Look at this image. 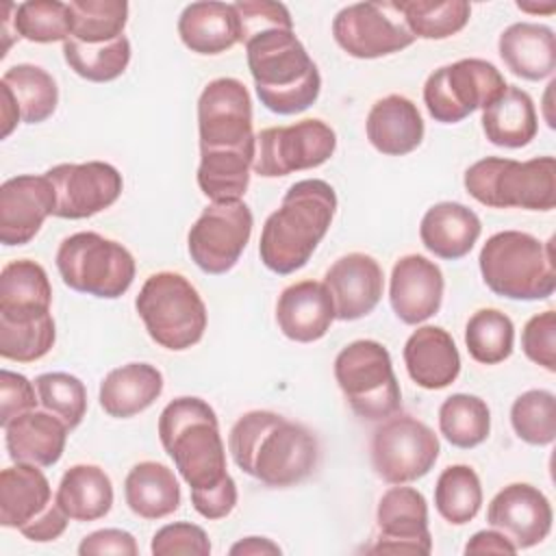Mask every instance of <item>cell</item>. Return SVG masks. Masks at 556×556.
Wrapping results in <instances>:
<instances>
[{
    "label": "cell",
    "mask_w": 556,
    "mask_h": 556,
    "mask_svg": "<svg viewBox=\"0 0 556 556\" xmlns=\"http://www.w3.org/2000/svg\"><path fill=\"white\" fill-rule=\"evenodd\" d=\"M159 439L189 484L204 519H222L237 506V484L226 469V447L215 410L193 395L172 400L159 415Z\"/></svg>",
    "instance_id": "cell-1"
},
{
    "label": "cell",
    "mask_w": 556,
    "mask_h": 556,
    "mask_svg": "<svg viewBox=\"0 0 556 556\" xmlns=\"http://www.w3.org/2000/svg\"><path fill=\"white\" fill-rule=\"evenodd\" d=\"M235 465L267 486H293L308 478L319 458L315 434L274 410L243 413L228 434Z\"/></svg>",
    "instance_id": "cell-2"
},
{
    "label": "cell",
    "mask_w": 556,
    "mask_h": 556,
    "mask_svg": "<svg viewBox=\"0 0 556 556\" xmlns=\"http://www.w3.org/2000/svg\"><path fill=\"white\" fill-rule=\"evenodd\" d=\"M337 211L334 189L319 178L293 182L261 230L258 256L280 276L302 269L326 237Z\"/></svg>",
    "instance_id": "cell-3"
},
{
    "label": "cell",
    "mask_w": 556,
    "mask_h": 556,
    "mask_svg": "<svg viewBox=\"0 0 556 556\" xmlns=\"http://www.w3.org/2000/svg\"><path fill=\"white\" fill-rule=\"evenodd\" d=\"M243 46L256 96L267 111L295 115L315 104L321 76L293 30L267 28L252 35Z\"/></svg>",
    "instance_id": "cell-4"
},
{
    "label": "cell",
    "mask_w": 556,
    "mask_h": 556,
    "mask_svg": "<svg viewBox=\"0 0 556 556\" xmlns=\"http://www.w3.org/2000/svg\"><path fill=\"white\" fill-rule=\"evenodd\" d=\"M484 285L508 300H545L556 289L554 239L539 241L530 232L502 230L486 239L478 256Z\"/></svg>",
    "instance_id": "cell-5"
},
{
    "label": "cell",
    "mask_w": 556,
    "mask_h": 556,
    "mask_svg": "<svg viewBox=\"0 0 556 556\" xmlns=\"http://www.w3.org/2000/svg\"><path fill=\"white\" fill-rule=\"evenodd\" d=\"M463 185L473 200L489 208L552 211L556 206V159L486 156L465 169Z\"/></svg>",
    "instance_id": "cell-6"
},
{
    "label": "cell",
    "mask_w": 556,
    "mask_h": 556,
    "mask_svg": "<svg viewBox=\"0 0 556 556\" xmlns=\"http://www.w3.org/2000/svg\"><path fill=\"white\" fill-rule=\"evenodd\" d=\"M135 308L150 339L165 350L182 352L204 337L206 306L182 274L156 271L148 276Z\"/></svg>",
    "instance_id": "cell-7"
},
{
    "label": "cell",
    "mask_w": 556,
    "mask_h": 556,
    "mask_svg": "<svg viewBox=\"0 0 556 556\" xmlns=\"http://www.w3.org/2000/svg\"><path fill=\"white\" fill-rule=\"evenodd\" d=\"M54 263L72 291L102 300L122 298L137 271L132 254L122 243L89 230L65 237Z\"/></svg>",
    "instance_id": "cell-8"
},
{
    "label": "cell",
    "mask_w": 556,
    "mask_h": 556,
    "mask_svg": "<svg viewBox=\"0 0 556 556\" xmlns=\"http://www.w3.org/2000/svg\"><path fill=\"white\" fill-rule=\"evenodd\" d=\"M334 378L358 417L380 421L400 413L402 391L382 343L374 339L348 343L334 358Z\"/></svg>",
    "instance_id": "cell-9"
},
{
    "label": "cell",
    "mask_w": 556,
    "mask_h": 556,
    "mask_svg": "<svg viewBox=\"0 0 556 556\" xmlns=\"http://www.w3.org/2000/svg\"><path fill=\"white\" fill-rule=\"evenodd\" d=\"M67 521L37 465L15 463L0 471V526L20 530L28 541L48 543L65 532Z\"/></svg>",
    "instance_id": "cell-10"
},
{
    "label": "cell",
    "mask_w": 556,
    "mask_h": 556,
    "mask_svg": "<svg viewBox=\"0 0 556 556\" xmlns=\"http://www.w3.org/2000/svg\"><path fill=\"white\" fill-rule=\"evenodd\" d=\"M506 80L484 59H460L434 70L424 85V104L434 122L456 124L502 96Z\"/></svg>",
    "instance_id": "cell-11"
},
{
    "label": "cell",
    "mask_w": 556,
    "mask_h": 556,
    "mask_svg": "<svg viewBox=\"0 0 556 556\" xmlns=\"http://www.w3.org/2000/svg\"><path fill=\"white\" fill-rule=\"evenodd\" d=\"M441 452L439 437L413 415L387 417L371 437V465L389 484H406L424 478Z\"/></svg>",
    "instance_id": "cell-12"
},
{
    "label": "cell",
    "mask_w": 556,
    "mask_h": 556,
    "mask_svg": "<svg viewBox=\"0 0 556 556\" xmlns=\"http://www.w3.org/2000/svg\"><path fill=\"white\" fill-rule=\"evenodd\" d=\"M337 148L334 130L321 119H302L291 126H269L256 135L252 169L263 178H278L324 165Z\"/></svg>",
    "instance_id": "cell-13"
},
{
    "label": "cell",
    "mask_w": 556,
    "mask_h": 556,
    "mask_svg": "<svg viewBox=\"0 0 556 556\" xmlns=\"http://www.w3.org/2000/svg\"><path fill=\"white\" fill-rule=\"evenodd\" d=\"M252 226L254 217L245 202H213L189 228L191 261L211 276L230 271L250 241Z\"/></svg>",
    "instance_id": "cell-14"
},
{
    "label": "cell",
    "mask_w": 556,
    "mask_h": 556,
    "mask_svg": "<svg viewBox=\"0 0 556 556\" xmlns=\"http://www.w3.org/2000/svg\"><path fill=\"white\" fill-rule=\"evenodd\" d=\"M200 150L254 148L252 100L239 78L211 80L198 98Z\"/></svg>",
    "instance_id": "cell-15"
},
{
    "label": "cell",
    "mask_w": 556,
    "mask_h": 556,
    "mask_svg": "<svg viewBox=\"0 0 556 556\" xmlns=\"http://www.w3.org/2000/svg\"><path fill=\"white\" fill-rule=\"evenodd\" d=\"M337 46L354 59H378L408 48L415 37L395 20L391 2H356L332 20Z\"/></svg>",
    "instance_id": "cell-16"
},
{
    "label": "cell",
    "mask_w": 556,
    "mask_h": 556,
    "mask_svg": "<svg viewBox=\"0 0 556 556\" xmlns=\"http://www.w3.org/2000/svg\"><path fill=\"white\" fill-rule=\"evenodd\" d=\"M56 191L54 215L85 219L117 202L124 189L122 174L104 161L61 163L46 172Z\"/></svg>",
    "instance_id": "cell-17"
},
{
    "label": "cell",
    "mask_w": 556,
    "mask_h": 556,
    "mask_svg": "<svg viewBox=\"0 0 556 556\" xmlns=\"http://www.w3.org/2000/svg\"><path fill=\"white\" fill-rule=\"evenodd\" d=\"M378 539L371 554H430L426 497L413 486H391L382 493L376 510Z\"/></svg>",
    "instance_id": "cell-18"
},
{
    "label": "cell",
    "mask_w": 556,
    "mask_h": 556,
    "mask_svg": "<svg viewBox=\"0 0 556 556\" xmlns=\"http://www.w3.org/2000/svg\"><path fill=\"white\" fill-rule=\"evenodd\" d=\"M56 191L50 178L22 174L0 187V241L26 245L41 230L46 217L54 215Z\"/></svg>",
    "instance_id": "cell-19"
},
{
    "label": "cell",
    "mask_w": 556,
    "mask_h": 556,
    "mask_svg": "<svg viewBox=\"0 0 556 556\" xmlns=\"http://www.w3.org/2000/svg\"><path fill=\"white\" fill-rule=\"evenodd\" d=\"M549 500L528 482H513L495 493L486 508V521L515 547L528 549L547 539L552 530Z\"/></svg>",
    "instance_id": "cell-20"
},
{
    "label": "cell",
    "mask_w": 556,
    "mask_h": 556,
    "mask_svg": "<svg viewBox=\"0 0 556 556\" xmlns=\"http://www.w3.org/2000/svg\"><path fill=\"white\" fill-rule=\"evenodd\" d=\"M324 285L334 304V319L354 321L378 306L384 291V274L374 256L350 252L328 267Z\"/></svg>",
    "instance_id": "cell-21"
},
{
    "label": "cell",
    "mask_w": 556,
    "mask_h": 556,
    "mask_svg": "<svg viewBox=\"0 0 556 556\" xmlns=\"http://www.w3.org/2000/svg\"><path fill=\"white\" fill-rule=\"evenodd\" d=\"M445 280L439 265L421 254L402 256L391 271L389 302L395 317L417 326L439 313Z\"/></svg>",
    "instance_id": "cell-22"
},
{
    "label": "cell",
    "mask_w": 556,
    "mask_h": 556,
    "mask_svg": "<svg viewBox=\"0 0 556 556\" xmlns=\"http://www.w3.org/2000/svg\"><path fill=\"white\" fill-rule=\"evenodd\" d=\"M282 334L295 343L319 341L334 321V304L324 282L300 280L282 289L276 304Z\"/></svg>",
    "instance_id": "cell-23"
},
{
    "label": "cell",
    "mask_w": 556,
    "mask_h": 556,
    "mask_svg": "<svg viewBox=\"0 0 556 556\" xmlns=\"http://www.w3.org/2000/svg\"><path fill=\"white\" fill-rule=\"evenodd\" d=\"M404 365L421 389H445L460 374V354L452 334L439 326L417 328L404 343Z\"/></svg>",
    "instance_id": "cell-24"
},
{
    "label": "cell",
    "mask_w": 556,
    "mask_h": 556,
    "mask_svg": "<svg viewBox=\"0 0 556 556\" xmlns=\"http://www.w3.org/2000/svg\"><path fill=\"white\" fill-rule=\"evenodd\" d=\"M369 143L387 156H404L424 141V119L413 100L389 93L376 100L365 122Z\"/></svg>",
    "instance_id": "cell-25"
},
{
    "label": "cell",
    "mask_w": 556,
    "mask_h": 556,
    "mask_svg": "<svg viewBox=\"0 0 556 556\" xmlns=\"http://www.w3.org/2000/svg\"><path fill=\"white\" fill-rule=\"evenodd\" d=\"M67 432L56 415L33 408L4 426V443L15 463L52 467L63 456Z\"/></svg>",
    "instance_id": "cell-26"
},
{
    "label": "cell",
    "mask_w": 556,
    "mask_h": 556,
    "mask_svg": "<svg viewBox=\"0 0 556 556\" xmlns=\"http://www.w3.org/2000/svg\"><path fill=\"white\" fill-rule=\"evenodd\" d=\"M480 232V217L460 202L432 204L419 224V237L426 250L445 261H458L467 256Z\"/></svg>",
    "instance_id": "cell-27"
},
{
    "label": "cell",
    "mask_w": 556,
    "mask_h": 556,
    "mask_svg": "<svg viewBox=\"0 0 556 556\" xmlns=\"http://www.w3.org/2000/svg\"><path fill=\"white\" fill-rule=\"evenodd\" d=\"M497 52L504 65L526 80H543L556 70V35L545 24H510L497 39Z\"/></svg>",
    "instance_id": "cell-28"
},
{
    "label": "cell",
    "mask_w": 556,
    "mask_h": 556,
    "mask_svg": "<svg viewBox=\"0 0 556 556\" xmlns=\"http://www.w3.org/2000/svg\"><path fill=\"white\" fill-rule=\"evenodd\" d=\"M163 393V374L150 363L111 369L100 382V406L109 417L128 419L150 408Z\"/></svg>",
    "instance_id": "cell-29"
},
{
    "label": "cell",
    "mask_w": 556,
    "mask_h": 556,
    "mask_svg": "<svg viewBox=\"0 0 556 556\" xmlns=\"http://www.w3.org/2000/svg\"><path fill=\"white\" fill-rule=\"evenodd\" d=\"M180 41L198 54H222L239 43V15L228 2H191L178 17Z\"/></svg>",
    "instance_id": "cell-30"
},
{
    "label": "cell",
    "mask_w": 556,
    "mask_h": 556,
    "mask_svg": "<svg viewBox=\"0 0 556 556\" xmlns=\"http://www.w3.org/2000/svg\"><path fill=\"white\" fill-rule=\"evenodd\" d=\"M484 137L500 148H523L539 130L534 102L528 91L506 85L502 96L482 109Z\"/></svg>",
    "instance_id": "cell-31"
},
{
    "label": "cell",
    "mask_w": 556,
    "mask_h": 556,
    "mask_svg": "<svg viewBox=\"0 0 556 556\" xmlns=\"http://www.w3.org/2000/svg\"><path fill=\"white\" fill-rule=\"evenodd\" d=\"M124 497L137 517L163 519L178 510L180 484L167 465L141 460L124 480Z\"/></svg>",
    "instance_id": "cell-32"
},
{
    "label": "cell",
    "mask_w": 556,
    "mask_h": 556,
    "mask_svg": "<svg viewBox=\"0 0 556 556\" xmlns=\"http://www.w3.org/2000/svg\"><path fill=\"white\" fill-rule=\"evenodd\" d=\"M54 497L70 519L96 521L113 506V484L102 467L74 465L63 473Z\"/></svg>",
    "instance_id": "cell-33"
},
{
    "label": "cell",
    "mask_w": 556,
    "mask_h": 556,
    "mask_svg": "<svg viewBox=\"0 0 556 556\" xmlns=\"http://www.w3.org/2000/svg\"><path fill=\"white\" fill-rule=\"evenodd\" d=\"M254 148L200 150L198 187L211 202H237L250 185Z\"/></svg>",
    "instance_id": "cell-34"
},
{
    "label": "cell",
    "mask_w": 556,
    "mask_h": 556,
    "mask_svg": "<svg viewBox=\"0 0 556 556\" xmlns=\"http://www.w3.org/2000/svg\"><path fill=\"white\" fill-rule=\"evenodd\" d=\"M52 287L46 269L30 261L17 258L0 271V313H50Z\"/></svg>",
    "instance_id": "cell-35"
},
{
    "label": "cell",
    "mask_w": 556,
    "mask_h": 556,
    "mask_svg": "<svg viewBox=\"0 0 556 556\" xmlns=\"http://www.w3.org/2000/svg\"><path fill=\"white\" fill-rule=\"evenodd\" d=\"M0 87L13 96L24 124H41L56 111L59 87L39 65L17 63L9 67L0 78Z\"/></svg>",
    "instance_id": "cell-36"
},
{
    "label": "cell",
    "mask_w": 556,
    "mask_h": 556,
    "mask_svg": "<svg viewBox=\"0 0 556 556\" xmlns=\"http://www.w3.org/2000/svg\"><path fill=\"white\" fill-rule=\"evenodd\" d=\"M56 341L52 313L0 315V356L15 363L43 358Z\"/></svg>",
    "instance_id": "cell-37"
},
{
    "label": "cell",
    "mask_w": 556,
    "mask_h": 556,
    "mask_svg": "<svg viewBox=\"0 0 556 556\" xmlns=\"http://www.w3.org/2000/svg\"><path fill=\"white\" fill-rule=\"evenodd\" d=\"M441 434L460 450H471L486 441L491 432V410L478 395L454 393L439 406Z\"/></svg>",
    "instance_id": "cell-38"
},
{
    "label": "cell",
    "mask_w": 556,
    "mask_h": 556,
    "mask_svg": "<svg viewBox=\"0 0 556 556\" xmlns=\"http://www.w3.org/2000/svg\"><path fill=\"white\" fill-rule=\"evenodd\" d=\"M63 59L74 74L91 83H109L124 74L130 63V41L126 35L104 43L63 41Z\"/></svg>",
    "instance_id": "cell-39"
},
{
    "label": "cell",
    "mask_w": 556,
    "mask_h": 556,
    "mask_svg": "<svg viewBox=\"0 0 556 556\" xmlns=\"http://www.w3.org/2000/svg\"><path fill=\"white\" fill-rule=\"evenodd\" d=\"M393 9L404 20L408 33L417 39H447L460 33L471 15V7L465 0H445V2H393Z\"/></svg>",
    "instance_id": "cell-40"
},
{
    "label": "cell",
    "mask_w": 556,
    "mask_h": 556,
    "mask_svg": "<svg viewBox=\"0 0 556 556\" xmlns=\"http://www.w3.org/2000/svg\"><path fill=\"white\" fill-rule=\"evenodd\" d=\"M434 506L439 515L454 523H469L482 506V484L469 465H450L434 484Z\"/></svg>",
    "instance_id": "cell-41"
},
{
    "label": "cell",
    "mask_w": 556,
    "mask_h": 556,
    "mask_svg": "<svg viewBox=\"0 0 556 556\" xmlns=\"http://www.w3.org/2000/svg\"><path fill=\"white\" fill-rule=\"evenodd\" d=\"M515 326L497 308L476 311L465 326V345L469 356L482 365H497L513 354Z\"/></svg>",
    "instance_id": "cell-42"
},
{
    "label": "cell",
    "mask_w": 556,
    "mask_h": 556,
    "mask_svg": "<svg viewBox=\"0 0 556 556\" xmlns=\"http://www.w3.org/2000/svg\"><path fill=\"white\" fill-rule=\"evenodd\" d=\"M72 39L83 43H104L124 35L128 2L124 0H72Z\"/></svg>",
    "instance_id": "cell-43"
},
{
    "label": "cell",
    "mask_w": 556,
    "mask_h": 556,
    "mask_svg": "<svg viewBox=\"0 0 556 556\" xmlns=\"http://www.w3.org/2000/svg\"><path fill=\"white\" fill-rule=\"evenodd\" d=\"M13 30L35 43L67 41L72 35V13L67 2L26 0L15 7Z\"/></svg>",
    "instance_id": "cell-44"
},
{
    "label": "cell",
    "mask_w": 556,
    "mask_h": 556,
    "mask_svg": "<svg viewBox=\"0 0 556 556\" xmlns=\"http://www.w3.org/2000/svg\"><path fill=\"white\" fill-rule=\"evenodd\" d=\"M515 434L528 445H549L556 439V397L545 389L521 393L510 406Z\"/></svg>",
    "instance_id": "cell-45"
},
{
    "label": "cell",
    "mask_w": 556,
    "mask_h": 556,
    "mask_svg": "<svg viewBox=\"0 0 556 556\" xmlns=\"http://www.w3.org/2000/svg\"><path fill=\"white\" fill-rule=\"evenodd\" d=\"M39 404L56 415L70 430L80 426L87 413V389L80 378L65 371H48L35 378Z\"/></svg>",
    "instance_id": "cell-46"
},
{
    "label": "cell",
    "mask_w": 556,
    "mask_h": 556,
    "mask_svg": "<svg viewBox=\"0 0 556 556\" xmlns=\"http://www.w3.org/2000/svg\"><path fill=\"white\" fill-rule=\"evenodd\" d=\"M523 354L547 371H556V313L532 315L521 330Z\"/></svg>",
    "instance_id": "cell-47"
},
{
    "label": "cell",
    "mask_w": 556,
    "mask_h": 556,
    "mask_svg": "<svg viewBox=\"0 0 556 556\" xmlns=\"http://www.w3.org/2000/svg\"><path fill=\"white\" fill-rule=\"evenodd\" d=\"M150 552L154 556H176V554H198L208 556L211 554V541L208 534L189 521H176L167 523L152 536Z\"/></svg>",
    "instance_id": "cell-48"
},
{
    "label": "cell",
    "mask_w": 556,
    "mask_h": 556,
    "mask_svg": "<svg viewBox=\"0 0 556 556\" xmlns=\"http://www.w3.org/2000/svg\"><path fill=\"white\" fill-rule=\"evenodd\" d=\"M239 15V43H245L252 35L267 28H289L293 30L291 13L280 2L269 0H239L232 2Z\"/></svg>",
    "instance_id": "cell-49"
},
{
    "label": "cell",
    "mask_w": 556,
    "mask_h": 556,
    "mask_svg": "<svg viewBox=\"0 0 556 556\" xmlns=\"http://www.w3.org/2000/svg\"><path fill=\"white\" fill-rule=\"evenodd\" d=\"M33 382L11 369H0V426L4 428L15 417L33 410L39 402Z\"/></svg>",
    "instance_id": "cell-50"
},
{
    "label": "cell",
    "mask_w": 556,
    "mask_h": 556,
    "mask_svg": "<svg viewBox=\"0 0 556 556\" xmlns=\"http://www.w3.org/2000/svg\"><path fill=\"white\" fill-rule=\"evenodd\" d=\"M80 556H102V554H115V556H137L139 547L135 536L128 530L119 528H104L87 534L78 545Z\"/></svg>",
    "instance_id": "cell-51"
},
{
    "label": "cell",
    "mask_w": 556,
    "mask_h": 556,
    "mask_svg": "<svg viewBox=\"0 0 556 556\" xmlns=\"http://www.w3.org/2000/svg\"><path fill=\"white\" fill-rule=\"evenodd\" d=\"M465 554H517V547L500 530L493 528L476 532L467 541Z\"/></svg>",
    "instance_id": "cell-52"
},
{
    "label": "cell",
    "mask_w": 556,
    "mask_h": 556,
    "mask_svg": "<svg viewBox=\"0 0 556 556\" xmlns=\"http://www.w3.org/2000/svg\"><path fill=\"white\" fill-rule=\"evenodd\" d=\"M232 556H263V554H280V547L265 536H245L241 541H237L230 547Z\"/></svg>",
    "instance_id": "cell-53"
}]
</instances>
